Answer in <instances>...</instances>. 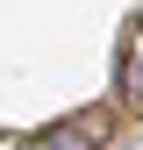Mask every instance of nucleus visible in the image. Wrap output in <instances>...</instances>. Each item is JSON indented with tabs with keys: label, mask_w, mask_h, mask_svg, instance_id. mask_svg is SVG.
I'll list each match as a JSON object with an SVG mask.
<instances>
[{
	"label": "nucleus",
	"mask_w": 143,
	"mask_h": 150,
	"mask_svg": "<svg viewBox=\"0 0 143 150\" xmlns=\"http://www.w3.org/2000/svg\"><path fill=\"white\" fill-rule=\"evenodd\" d=\"M107 129H115V107H93V115H72V122H57V129H43L29 150H100Z\"/></svg>",
	"instance_id": "nucleus-1"
},
{
	"label": "nucleus",
	"mask_w": 143,
	"mask_h": 150,
	"mask_svg": "<svg viewBox=\"0 0 143 150\" xmlns=\"http://www.w3.org/2000/svg\"><path fill=\"white\" fill-rule=\"evenodd\" d=\"M136 86H143V64H136Z\"/></svg>",
	"instance_id": "nucleus-2"
}]
</instances>
